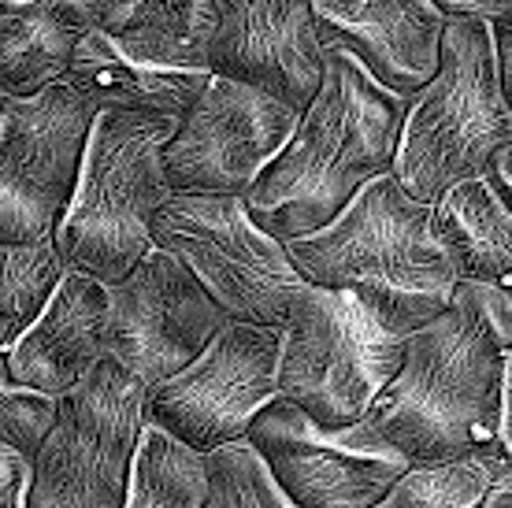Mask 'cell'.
Wrapping results in <instances>:
<instances>
[{"mask_svg":"<svg viewBox=\"0 0 512 508\" xmlns=\"http://www.w3.org/2000/svg\"><path fill=\"white\" fill-rule=\"evenodd\" d=\"M512 301L457 282L442 316L405 338V360L360 416L412 468L487 460L501 427Z\"/></svg>","mask_w":512,"mask_h":508,"instance_id":"6da1fadb","label":"cell"},{"mask_svg":"<svg viewBox=\"0 0 512 508\" xmlns=\"http://www.w3.org/2000/svg\"><path fill=\"white\" fill-rule=\"evenodd\" d=\"M409 97L379 86L364 67L327 49V75L294 138L245 193L256 227L294 242L331 227L368 182L394 171Z\"/></svg>","mask_w":512,"mask_h":508,"instance_id":"7a4b0ae2","label":"cell"},{"mask_svg":"<svg viewBox=\"0 0 512 508\" xmlns=\"http://www.w3.org/2000/svg\"><path fill=\"white\" fill-rule=\"evenodd\" d=\"M286 249L305 282L357 293L401 338L442 316L461 282L435 234V208L409 197L394 175L368 182L331 227Z\"/></svg>","mask_w":512,"mask_h":508,"instance_id":"3957f363","label":"cell"},{"mask_svg":"<svg viewBox=\"0 0 512 508\" xmlns=\"http://www.w3.org/2000/svg\"><path fill=\"white\" fill-rule=\"evenodd\" d=\"M175 127L160 115L97 112L78 190L52 234L71 271L116 286L153 249V219L175 197L164 167Z\"/></svg>","mask_w":512,"mask_h":508,"instance_id":"277c9868","label":"cell"},{"mask_svg":"<svg viewBox=\"0 0 512 508\" xmlns=\"http://www.w3.org/2000/svg\"><path fill=\"white\" fill-rule=\"evenodd\" d=\"M505 145H512V119L494 30L479 19H449L438 75L409 101L390 175L435 208L449 190L487 175Z\"/></svg>","mask_w":512,"mask_h":508,"instance_id":"5b68a950","label":"cell"},{"mask_svg":"<svg viewBox=\"0 0 512 508\" xmlns=\"http://www.w3.org/2000/svg\"><path fill=\"white\" fill-rule=\"evenodd\" d=\"M405 360L394 334L357 293L308 282L282 327L279 397L323 427H353Z\"/></svg>","mask_w":512,"mask_h":508,"instance_id":"8992f818","label":"cell"},{"mask_svg":"<svg viewBox=\"0 0 512 508\" xmlns=\"http://www.w3.org/2000/svg\"><path fill=\"white\" fill-rule=\"evenodd\" d=\"M153 249L179 256L231 319L282 331L308 282L282 238L256 227L245 197L175 193L153 219Z\"/></svg>","mask_w":512,"mask_h":508,"instance_id":"52a82bcc","label":"cell"},{"mask_svg":"<svg viewBox=\"0 0 512 508\" xmlns=\"http://www.w3.org/2000/svg\"><path fill=\"white\" fill-rule=\"evenodd\" d=\"M149 390L116 360H101L60 397V412L30 460V508H123L145 434Z\"/></svg>","mask_w":512,"mask_h":508,"instance_id":"ba28073f","label":"cell"},{"mask_svg":"<svg viewBox=\"0 0 512 508\" xmlns=\"http://www.w3.org/2000/svg\"><path fill=\"white\" fill-rule=\"evenodd\" d=\"M97 104L56 82L38 97H4L0 112V245L52 238L78 190Z\"/></svg>","mask_w":512,"mask_h":508,"instance_id":"9c48e42d","label":"cell"},{"mask_svg":"<svg viewBox=\"0 0 512 508\" xmlns=\"http://www.w3.org/2000/svg\"><path fill=\"white\" fill-rule=\"evenodd\" d=\"M282 331L231 319L193 364L149 390L145 423L197 453L242 442L249 423L279 397Z\"/></svg>","mask_w":512,"mask_h":508,"instance_id":"30bf717a","label":"cell"},{"mask_svg":"<svg viewBox=\"0 0 512 508\" xmlns=\"http://www.w3.org/2000/svg\"><path fill=\"white\" fill-rule=\"evenodd\" d=\"M245 438L294 508H372L412 468L364 420L323 427L290 397H275Z\"/></svg>","mask_w":512,"mask_h":508,"instance_id":"8fae6325","label":"cell"},{"mask_svg":"<svg viewBox=\"0 0 512 508\" xmlns=\"http://www.w3.org/2000/svg\"><path fill=\"white\" fill-rule=\"evenodd\" d=\"M231 316L179 256L149 249L108 286V360L153 390L205 353Z\"/></svg>","mask_w":512,"mask_h":508,"instance_id":"7c38bea8","label":"cell"},{"mask_svg":"<svg viewBox=\"0 0 512 508\" xmlns=\"http://www.w3.org/2000/svg\"><path fill=\"white\" fill-rule=\"evenodd\" d=\"M301 112L249 82L212 75L205 93L179 119L164 149L175 193L245 197L264 167L294 138Z\"/></svg>","mask_w":512,"mask_h":508,"instance_id":"4fadbf2b","label":"cell"},{"mask_svg":"<svg viewBox=\"0 0 512 508\" xmlns=\"http://www.w3.org/2000/svg\"><path fill=\"white\" fill-rule=\"evenodd\" d=\"M212 23L138 26L123 34L90 30L64 82L101 112H141L179 123L212 82Z\"/></svg>","mask_w":512,"mask_h":508,"instance_id":"5bb4252c","label":"cell"},{"mask_svg":"<svg viewBox=\"0 0 512 508\" xmlns=\"http://www.w3.org/2000/svg\"><path fill=\"white\" fill-rule=\"evenodd\" d=\"M208 67L305 112L327 75L312 0H216Z\"/></svg>","mask_w":512,"mask_h":508,"instance_id":"9a60e30c","label":"cell"},{"mask_svg":"<svg viewBox=\"0 0 512 508\" xmlns=\"http://www.w3.org/2000/svg\"><path fill=\"white\" fill-rule=\"evenodd\" d=\"M327 49L353 56L397 97H416L442 64L449 15L438 0H312Z\"/></svg>","mask_w":512,"mask_h":508,"instance_id":"2e32d148","label":"cell"},{"mask_svg":"<svg viewBox=\"0 0 512 508\" xmlns=\"http://www.w3.org/2000/svg\"><path fill=\"white\" fill-rule=\"evenodd\" d=\"M101 360H108V286L67 267L45 312L8 349V368L30 390L64 397Z\"/></svg>","mask_w":512,"mask_h":508,"instance_id":"e0dca14e","label":"cell"},{"mask_svg":"<svg viewBox=\"0 0 512 508\" xmlns=\"http://www.w3.org/2000/svg\"><path fill=\"white\" fill-rule=\"evenodd\" d=\"M90 30L82 0H0L4 97H38L64 82Z\"/></svg>","mask_w":512,"mask_h":508,"instance_id":"ac0fdd59","label":"cell"},{"mask_svg":"<svg viewBox=\"0 0 512 508\" xmlns=\"http://www.w3.org/2000/svg\"><path fill=\"white\" fill-rule=\"evenodd\" d=\"M435 234L461 282H479L512 301V212L483 178L435 204Z\"/></svg>","mask_w":512,"mask_h":508,"instance_id":"d6986e66","label":"cell"},{"mask_svg":"<svg viewBox=\"0 0 512 508\" xmlns=\"http://www.w3.org/2000/svg\"><path fill=\"white\" fill-rule=\"evenodd\" d=\"M208 464L175 434L145 427L123 508H205Z\"/></svg>","mask_w":512,"mask_h":508,"instance_id":"ffe728a7","label":"cell"},{"mask_svg":"<svg viewBox=\"0 0 512 508\" xmlns=\"http://www.w3.org/2000/svg\"><path fill=\"white\" fill-rule=\"evenodd\" d=\"M64 275L67 264L56 238L0 245V349H12L30 331Z\"/></svg>","mask_w":512,"mask_h":508,"instance_id":"44dd1931","label":"cell"},{"mask_svg":"<svg viewBox=\"0 0 512 508\" xmlns=\"http://www.w3.org/2000/svg\"><path fill=\"white\" fill-rule=\"evenodd\" d=\"M208 464V497L205 508H294L271 479L264 457L253 449L249 438L219 445L205 453Z\"/></svg>","mask_w":512,"mask_h":508,"instance_id":"7402d4cb","label":"cell"},{"mask_svg":"<svg viewBox=\"0 0 512 508\" xmlns=\"http://www.w3.org/2000/svg\"><path fill=\"white\" fill-rule=\"evenodd\" d=\"M490 483H494V468L487 460L409 468L372 508H479Z\"/></svg>","mask_w":512,"mask_h":508,"instance_id":"603a6c76","label":"cell"},{"mask_svg":"<svg viewBox=\"0 0 512 508\" xmlns=\"http://www.w3.org/2000/svg\"><path fill=\"white\" fill-rule=\"evenodd\" d=\"M56 412H60V397L38 394L15 382L8 368V349H0V442L34 460L45 434L56 423Z\"/></svg>","mask_w":512,"mask_h":508,"instance_id":"cb8c5ba5","label":"cell"},{"mask_svg":"<svg viewBox=\"0 0 512 508\" xmlns=\"http://www.w3.org/2000/svg\"><path fill=\"white\" fill-rule=\"evenodd\" d=\"M93 30L123 34L138 26L167 23H212L216 0H82Z\"/></svg>","mask_w":512,"mask_h":508,"instance_id":"d4e9b609","label":"cell"},{"mask_svg":"<svg viewBox=\"0 0 512 508\" xmlns=\"http://www.w3.org/2000/svg\"><path fill=\"white\" fill-rule=\"evenodd\" d=\"M30 457L0 442V508H30Z\"/></svg>","mask_w":512,"mask_h":508,"instance_id":"484cf974","label":"cell"},{"mask_svg":"<svg viewBox=\"0 0 512 508\" xmlns=\"http://www.w3.org/2000/svg\"><path fill=\"white\" fill-rule=\"evenodd\" d=\"M487 464L494 471H498V468H512V353H509V368H505V390H501L498 442H494V453L487 457Z\"/></svg>","mask_w":512,"mask_h":508,"instance_id":"4316f807","label":"cell"},{"mask_svg":"<svg viewBox=\"0 0 512 508\" xmlns=\"http://www.w3.org/2000/svg\"><path fill=\"white\" fill-rule=\"evenodd\" d=\"M438 8L449 19H479V23H498L512 15V0H438Z\"/></svg>","mask_w":512,"mask_h":508,"instance_id":"83f0119b","label":"cell"},{"mask_svg":"<svg viewBox=\"0 0 512 508\" xmlns=\"http://www.w3.org/2000/svg\"><path fill=\"white\" fill-rule=\"evenodd\" d=\"M490 30H494V52H498L501 93H505V108H509V119H512V15L490 23Z\"/></svg>","mask_w":512,"mask_h":508,"instance_id":"f1b7e54d","label":"cell"},{"mask_svg":"<svg viewBox=\"0 0 512 508\" xmlns=\"http://www.w3.org/2000/svg\"><path fill=\"white\" fill-rule=\"evenodd\" d=\"M483 182L498 193V201L512 212V145H505V149L494 156V164H490V171L483 175Z\"/></svg>","mask_w":512,"mask_h":508,"instance_id":"f546056e","label":"cell"},{"mask_svg":"<svg viewBox=\"0 0 512 508\" xmlns=\"http://www.w3.org/2000/svg\"><path fill=\"white\" fill-rule=\"evenodd\" d=\"M479 508H512V468L494 471V483H490L487 497L479 501Z\"/></svg>","mask_w":512,"mask_h":508,"instance_id":"4dcf8cb0","label":"cell"},{"mask_svg":"<svg viewBox=\"0 0 512 508\" xmlns=\"http://www.w3.org/2000/svg\"><path fill=\"white\" fill-rule=\"evenodd\" d=\"M0 112H4V89H0Z\"/></svg>","mask_w":512,"mask_h":508,"instance_id":"1f68e13d","label":"cell"}]
</instances>
